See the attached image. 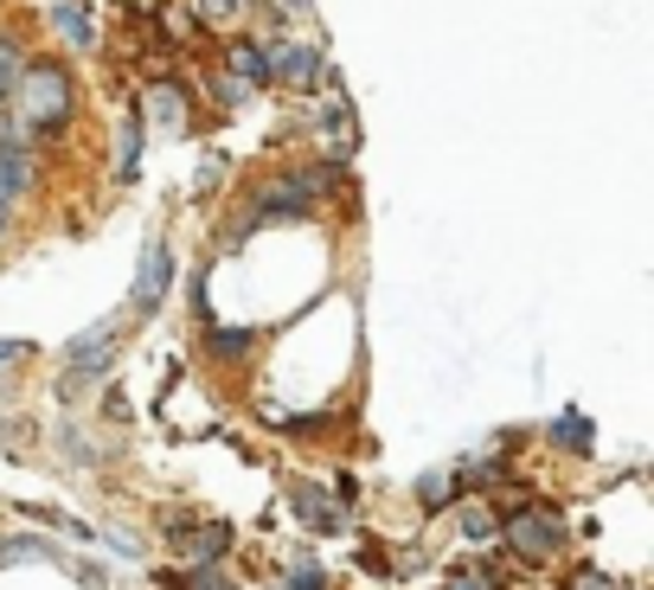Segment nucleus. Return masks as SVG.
I'll use <instances>...</instances> for the list:
<instances>
[{"mask_svg": "<svg viewBox=\"0 0 654 590\" xmlns=\"http://www.w3.org/2000/svg\"><path fill=\"white\" fill-rule=\"evenodd\" d=\"M20 103H26V122H33L39 135L65 129V122H72V110H77L65 65H33V72H20Z\"/></svg>", "mask_w": 654, "mask_h": 590, "instance_id": "1", "label": "nucleus"}, {"mask_svg": "<svg viewBox=\"0 0 654 590\" xmlns=\"http://www.w3.org/2000/svg\"><path fill=\"white\" fill-rule=\"evenodd\" d=\"M308 206H315V181H295V174H290V181L263 186V193L251 199V219H244V225H231V244H238L244 231H257L263 219H302Z\"/></svg>", "mask_w": 654, "mask_h": 590, "instance_id": "2", "label": "nucleus"}, {"mask_svg": "<svg viewBox=\"0 0 654 590\" xmlns=\"http://www.w3.org/2000/svg\"><path fill=\"white\" fill-rule=\"evenodd\" d=\"M558 539H565V526H558L552 507H526V514L508 520V546L520 558H552L558 553Z\"/></svg>", "mask_w": 654, "mask_h": 590, "instance_id": "3", "label": "nucleus"}, {"mask_svg": "<svg viewBox=\"0 0 654 590\" xmlns=\"http://www.w3.org/2000/svg\"><path fill=\"white\" fill-rule=\"evenodd\" d=\"M167 539H174V546H186V558H193V565H212V558L231 546V526H225V520H206V526H199V520L174 514V520H167Z\"/></svg>", "mask_w": 654, "mask_h": 590, "instance_id": "4", "label": "nucleus"}, {"mask_svg": "<svg viewBox=\"0 0 654 590\" xmlns=\"http://www.w3.org/2000/svg\"><path fill=\"white\" fill-rule=\"evenodd\" d=\"M167 283H174V258L154 244V251L142 258V270H135V295H129V302H135V315H154V308H161V295H167Z\"/></svg>", "mask_w": 654, "mask_h": 590, "instance_id": "5", "label": "nucleus"}, {"mask_svg": "<svg viewBox=\"0 0 654 590\" xmlns=\"http://www.w3.org/2000/svg\"><path fill=\"white\" fill-rule=\"evenodd\" d=\"M109 360H116V328H103V334H84V340L72 347V379H65V392H77L84 379L109 372Z\"/></svg>", "mask_w": 654, "mask_h": 590, "instance_id": "6", "label": "nucleus"}, {"mask_svg": "<svg viewBox=\"0 0 654 590\" xmlns=\"http://www.w3.org/2000/svg\"><path fill=\"white\" fill-rule=\"evenodd\" d=\"M321 72L327 65H321L315 45H276V52H270V77H283V84H295V90H308Z\"/></svg>", "mask_w": 654, "mask_h": 590, "instance_id": "7", "label": "nucleus"}, {"mask_svg": "<svg viewBox=\"0 0 654 590\" xmlns=\"http://www.w3.org/2000/svg\"><path fill=\"white\" fill-rule=\"evenodd\" d=\"M295 507H302V520H308L315 533H340V501H327L321 488L295 481Z\"/></svg>", "mask_w": 654, "mask_h": 590, "instance_id": "8", "label": "nucleus"}, {"mask_svg": "<svg viewBox=\"0 0 654 590\" xmlns=\"http://www.w3.org/2000/svg\"><path fill=\"white\" fill-rule=\"evenodd\" d=\"M52 26L72 39L77 52H90V45H97V20H90V13H84L77 0H58V7H52Z\"/></svg>", "mask_w": 654, "mask_h": 590, "instance_id": "9", "label": "nucleus"}, {"mask_svg": "<svg viewBox=\"0 0 654 590\" xmlns=\"http://www.w3.org/2000/svg\"><path fill=\"white\" fill-rule=\"evenodd\" d=\"M225 58H231V72L244 77V84H270V52H263V45H251V39H238V45H231Z\"/></svg>", "mask_w": 654, "mask_h": 590, "instance_id": "10", "label": "nucleus"}, {"mask_svg": "<svg viewBox=\"0 0 654 590\" xmlns=\"http://www.w3.org/2000/svg\"><path fill=\"white\" fill-rule=\"evenodd\" d=\"M552 442L571 449V456H584V449H590V417H584V411H558V417H552Z\"/></svg>", "mask_w": 654, "mask_h": 590, "instance_id": "11", "label": "nucleus"}, {"mask_svg": "<svg viewBox=\"0 0 654 590\" xmlns=\"http://www.w3.org/2000/svg\"><path fill=\"white\" fill-rule=\"evenodd\" d=\"M251 340H257L251 328H212V334H206V353H212V360H244V353H251Z\"/></svg>", "mask_w": 654, "mask_h": 590, "instance_id": "12", "label": "nucleus"}, {"mask_svg": "<svg viewBox=\"0 0 654 590\" xmlns=\"http://www.w3.org/2000/svg\"><path fill=\"white\" fill-rule=\"evenodd\" d=\"M167 590H238V584L212 565H193V571H167Z\"/></svg>", "mask_w": 654, "mask_h": 590, "instance_id": "13", "label": "nucleus"}, {"mask_svg": "<svg viewBox=\"0 0 654 590\" xmlns=\"http://www.w3.org/2000/svg\"><path fill=\"white\" fill-rule=\"evenodd\" d=\"M148 103L161 110V122H174V129L186 122V90H181V84H154V97H148Z\"/></svg>", "mask_w": 654, "mask_h": 590, "instance_id": "14", "label": "nucleus"}, {"mask_svg": "<svg viewBox=\"0 0 654 590\" xmlns=\"http://www.w3.org/2000/svg\"><path fill=\"white\" fill-rule=\"evenodd\" d=\"M20 72H26V65H20V45H13V39H0V110H7V97H13Z\"/></svg>", "mask_w": 654, "mask_h": 590, "instance_id": "15", "label": "nucleus"}, {"mask_svg": "<svg viewBox=\"0 0 654 590\" xmlns=\"http://www.w3.org/2000/svg\"><path fill=\"white\" fill-rule=\"evenodd\" d=\"M462 533H469V539H494V533H501V520H494V507H481V501H469V507H462Z\"/></svg>", "mask_w": 654, "mask_h": 590, "instance_id": "16", "label": "nucleus"}, {"mask_svg": "<svg viewBox=\"0 0 654 590\" xmlns=\"http://www.w3.org/2000/svg\"><path fill=\"white\" fill-rule=\"evenodd\" d=\"M135 154H142V116L122 122V181H135Z\"/></svg>", "mask_w": 654, "mask_h": 590, "instance_id": "17", "label": "nucleus"}, {"mask_svg": "<svg viewBox=\"0 0 654 590\" xmlns=\"http://www.w3.org/2000/svg\"><path fill=\"white\" fill-rule=\"evenodd\" d=\"M283 578H290V590H321V584H327V571L315 565V558H295Z\"/></svg>", "mask_w": 654, "mask_h": 590, "instance_id": "18", "label": "nucleus"}, {"mask_svg": "<svg viewBox=\"0 0 654 590\" xmlns=\"http://www.w3.org/2000/svg\"><path fill=\"white\" fill-rule=\"evenodd\" d=\"M0 558H7V565H20V558H58V553H52L45 539H13V546H0Z\"/></svg>", "mask_w": 654, "mask_h": 590, "instance_id": "19", "label": "nucleus"}, {"mask_svg": "<svg viewBox=\"0 0 654 590\" xmlns=\"http://www.w3.org/2000/svg\"><path fill=\"white\" fill-rule=\"evenodd\" d=\"M449 488H456L449 476H424V481H417V501H430V507H436V501H443Z\"/></svg>", "mask_w": 654, "mask_h": 590, "instance_id": "20", "label": "nucleus"}, {"mask_svg": "<svg viewBox=\"0 0 654 590\" xmlns=\"http://www.w3.org/2000/svg\"><path fill=\"white\" fill-rule=\"evenodd\" d=\"M193 7H199L206 20H225V13H238V0H193Z\"/></svg>", "mask_w": 654, "mask_h": 590, "instance_id": "21", "label": "nucleus"}, {"mask_svg": "<svg viewBox=\"0 0 654 590\" xmlns=\"http://www.w3.org/2000/svg\"><path fill=\"white\" fill-rule=\"evenodd\" d=\"M571 590H617V584H610L603 571H578V578H571Z\"/></svg>", "mask_w": 654, "mask_h": 590, "instance_id": "22", "label": "nucleus"}, {"mask_svg": "<svg viewBox=\"0 0 654 590\" xmlns=\"http://www.w3.org/2000/svg\"><path fill=\"white\" fill-rule=\"evenodd\" d=\"M449 590H488V578H475L469 565H462V571H456V578H449Z\"/></svg>", "mask_w": 654, "mask_h": 590, "instance_id": "23", "label": "nucleus"}, {"mask_svg": "<svg viewBox=\"0 0 654 590\" xmlns=\"http://www.w3.org/2000/svg\"><path fill=\"white\" fill-rule=\"evenodd\" d=\"M26 353H33L26 340H0V367H7V360H26Z\"/></svg>", "mask_w": 654, "mask_h": 590, "instance_id": "24", "label": "nucleus"}, {"mask_svg": "<svg viewBox=\"0 0 654 590\" xmlns=\"http://www.w3.org/2000/svg\"><path fill=\"white\" fill-rule=\"evenodd\" d=\"M283 7H295V13H302V7H308V0H283Z\"/></svg>", "mask_w": 654, "mask_h": 590, "instance_id": "25", "label": "nucleus"}, {"mask_svg": "<svg viewBox=\"0 0 654 590\" xmlns=\"http://www.w3.org/2000/svg\"><path fill=\"white\" fill-rule=\"evenodd\" d=\"M154 7H161V0H142V13H154Z\"/></svg>", "mask_w": 654, "mask_h": 590, "instance_id": "26", "label": "nucleus"}]
</instances>
